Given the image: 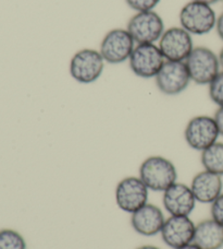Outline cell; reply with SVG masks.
Here are the masks:
<instances>
[{
    "instance_id": "obj_14",
    "label": "cell",
    "mask_w": 223,
    "mask_h": 249,
    "mask_svg": "<svg viewBox=\"0 0 223 249\" xmlns=\"http://www.w3.org/2000/svg\"><path fill=\"white\" fill-rule=\"evenodd\" d=\"M166 220L161 209L151 203H146L131 214L133 230L147 237L161 233Z\"/></svg>"
},
{
    "instance_id": "obj_13",
    "label": "cell",
    "mask_w": 223,
    "mask_h": 249,
    "mask_svg": "<svg viewBox=\"0 0 223 249\" xmlns=\"http://www.w3.org/2000/svg\"><path fill=\"white\" fill-rule=\"evenodd\" d=\"M196 198L191 186L182 183L173 184L163 191L162 203L170 215L190 216L196 207Z\"/></svg>"
},
{
    "instance_id": "obj_9",
    "label": "cell",
    "mask_w": 223,
    "mask_h": 249,
    "mask_svg": "<svg viewBox=\"0 0 223 249\" xmlns=\"http://www.w3.org/2000/svg\"><path fill=\"white\" fill-rule=\"evenodd\" d=\"M149 189L140 176H128L119 181L115 188V202L122 211L134 213L148 203Z\"/></svg>"
},
{
    "instance_id": "obj_23",
    "label": "cell",
    "mask_w": 223,
    "mask_h": 249,
    "mask_svg": "<svg viewBox=\"0 0 223 249\" xmlns=\"http://www.w3.org/2000/svg\"><path fill=\"white\" fill-rule=\"evenodd\" d=\"M216 30L218 36L220 37L221 41H223V12L217 18V23H216Z\"/></svg>"
},
{
    "instance_id": "obj_18",
    "label": "cell",
    "mask_w": 223,
    "mask_h": 249,
    "mask_svg": "<svg viewBox=\"0 0 223 249\" xmlns=\"http://www.w3.org/2000/svg\"><path fill=\"white\" fill-rule=\"evenodd\" d=\"M0 249H26V242L16 231H0Z\"/></svg>"
},
{
    "instance_id": "obj_16",
    "label": "cell",
    "mask_w": 223,
    "mask_h": 249,
    "mask_svg": "<svg viewBox=\"0 0 223 249\" xmlns=\"http://www.w3.org/2000/svg\"><path fill=\"white\" fill-rule=\"evenodd\" d=\"M202 249H221L223 247V226L215 220H204L196 224L194 242Z\"/></svg>"
},
{
    "instance_id": "obj_12",
    "label": "cell",
    "mask_w": 223,
    "mask_h": 249,
    "mask_svg": "<svg viewBox=\"0 0 223 249\" xmlns=\"http://www.w3.org/2000/svg\"><path fill=\"white\" fill-rule=\"evenodd\" d=\"M196 224L186 215H170L164 222L161 237L167 246L172 249L184 247L194 242Z\"/></svg>"
},
{
    "instance_id": "obj_19",
    "label": "cell",
    "mask_w": 223,
    "mask_h": 249,
    "mask_svg": "<svg viewBox=\"0 0 223 249\" xmlns=\"http://www.w3.org/2000/svg\"><path fill=\"white\" fill-rule=\"evenodd\" d=\"M208 93L210 100L218 105V107L223 106V70L208 86Z\"/></svg>"
},
{
    "instance_id": "obj_6",
    "label": "cell",
    "mask_w": 223,
    "mask_h": 249,
    "mask_svg": "<svg viewBox=\"0 0 223 249\" xmlns=\"http://www.w3.org/2000/svg\"><path fill=\"white\" fill-rule=\"evenodd\" d=\"M166 59L156 44H137L128 59L133 73L143 79L155 78Z\"/></svg>"
},
{
    "instance_id": "obj_15",
    "label": "cell",
    "mask_w": 223,
    "mask_h": 249,
    "mask_svg": "<svg viewBox=\"0 0 223 249\" xmlns=\"http://www.w3.org/2000/svg\"><path fill=\"white\" fill-rule=\"evenodd\" d=\"M191 189L196 201L205 204H211L223 193L222 176L204 170L194 176Z\"/></svg>"
},
{
    "instance_id": "obj_21",
    "label": "cell",
    "mask_w": 223,
    "mask_h": 249,
    "mask_svg": "<svg viewBox=\"0 0 223 249\" xmlns=\"http://www.w3.org/2000/svg\"><path fill=\"white\" fill-rule=\"evenodd\" d=\"M210 214L212 220L223 226V193L211 203Z\"/></svg>"
},
{
    "instance_id": "obj_3",
    "label": "cell",
    "mask_w": 223,
    "mask_h": 249,
    "mask_svg": "<svg viewBox=\"0 0 223 249\" xmlns=\"http://www.w3.org/2000/svg\"><path fill=\"white\" fill-rule=\"evenodd\" d=\"M217 15L209 4L191 1L181 9L180 24L191 35H206L216 29Z\"/></svg>"
},
{
    "instance_id": "obj_17",
    "label": "cell",
    "mask_w": 223,
    "mask_h": 249,
    "mask_svg": "<svg viewBox=\"0 0 223 249\" xmlns=\"http://www.w3.org/2000/svg\"><path fill=\"white\" fill-rule=\"evenodd\" d=\"M204 170L223 176V142L216 143L204 150L200 155Z\"/></svg>"
},
{
    "instance_id": "obj_2",
    "label": "cell",
    "mask_w": 223,
    "mask_h": 249,
    "mask_svg": "<svg viewBox=\"0 0 223 249\" xmlns=\"http://www.w3.org/2000/svg\"><path fill=\"white\" fill-rule=\"evenodd\" d=\"M185 64L191 80L199 86H209L220 72L219 56L208 47H194Z\"/></svg>"
},
{
    "instance_id": "obj_1",
    "label": "cell",
    "mask_w": 223,
    "mask_h": 249,
    "mask_svg": "<svg viewBox=\"0 0 223 249\" xmlns=\"http://www.w3.org/2000/svg\"><path fill=\"white\" fill-rule=\"evenodd\" d=\"M140 178L149 190L163 193L176 183L177 171L169 159L161 155H151L141 164Z\"/></svg>"
},
{
    "instance_id": "obj_7",
    "label": "cell",
    "mask_w": 223,
    "mask_h": 249,
    "mask_svg": "<svg viewBox=\"0 0 223 249\" xmlns=\"http://www.w3.org/2000/svg\"><path fill=\"white\" fill-rule=\"evenodd\" d=\"M135 46V41L127 29H113L102 38L99 52L106 62L118 65L130 59Z\"/></svg>"
},
{
    "instance_id": "obj_4",
    "label": "cell",
    "mask_w": 223,
    "mask_h": 249,
    "mask_svg": "<svg viewBox=\"0 0 223 249\" xmlns=\"http://www.w3.org/2000/svg\"><path fill=\"white\" fill-rule=\"evenodd\" d=\"M106 61L99 51L84 48L75 53L70 61V74L82 84L96 82L101 77Z\"/></svg>"
},
{
    "instance_id": "obj_22",
    "label": "cell",
    "mask_w": 223,
    "mask_h": 249,
    "mask_svg": "<svg viewBox=\"0 0 223 249\" xmlns=\"http://www.w3.org/2000/svg\"><path fill=\"white\" fill-rule=\"evenodd\" d=\"M213 118H215L217 127L219 129L220 136H223V106L218 107L215 115H213Z\"/></svg>"
},
{
    "instance_id": "obj_10",
    "label": "cell",
    "mask_w": 223,
    "mask_h": 249,
    "mask_svg": "<svg viewBox=\"0 0 223 249\" xmlns=\"http://www.w3.org/2000/svg\"><path fill=\"white\" fill-rule=\"evenodd\" d=\"M158 46L164 59L169 61H185L194 50L191 34L182 26H172L164 31Z\"/></svg>"
},
{
    "instance_id": "obj_28",
    "label": "cell",
    "mask_w": 223,
    "mask_h": 249,
    "mask_svg": "<svg viewBox=\"0 0 223 249\" xmlns=\"http://www.w3.org/2000/svg\"><path fill=\"white\" fill-rule=\"evenodd\" d=\"M220 1H221V2H222V4H223V0H220Z\"/></svg>"
},
{
    "instance_id": "obj_11",
    "label": "cell",
    "mask_w": 223,
    "mask_h": 249,
    "mask_svg": "<svg viewBox=\"0 0 223 249\" xmlns=\"http://www.w3.org/2000/svg\"><path fill=\"white\" fill-rule=\"evenodd\" d=\"M155 79L159 91L169 96L181 94L191 81L185 61L166 60Z\"/></svg>"
},
{
    "instance_id": "obj_5",
    "label": "cell",
    "mask_w": 223,
    "mask_h": 249,
    "mask_svg": "<svg viewBox=\"0 0 223 249\" xmlns=\"http://www.w3.org/2000/svg\"><path fill=\"white\" fill-rule=\"evenodd\" d=\"M127 30L137 44L159 42L166 31L162 18L154 10L136 12L127 22Z\"/></svg>"
},
{
    "instance_id": "obj_26",
    "label": "cell",
    "mask_w": 223,
    "mask_h": 249,
    "mask_svg": "<svg viewBox=\"0 0 223 249\" xmlns=\"http://www.w3.org/2000/svg\"><path fill=\"white\" fill-rule=\"evenodd\" d=\"M136 249H161V248L156 247V246H153V245H144V246H141V247H138Z\"/></svg>"
},
{
    "instance_id": "obj_20",
    "label": "cell",
    "mask_w": 223,
    "mask_h": 249,
    "mask_svg": "<svg viewBox=\"0 0 223 249\" xmlns=\"http://www.w3.org/2000/svg\"><path fill=\"white\" fill-rule=\"evenodd\" d=\"M127 6L136 12L151 11L158 6L160 0H126Z\"/></svg>"
},
{
    "instance_id": "obj_24",
    "label": "cell",
    "mask_w": 223,
    "mask_h": 249,
    "mask_svg": "<svg viewBox=\"0 0 223 249\" xmlns=\"http://www.w3.org/2000/svg\"><path fill=\"white\" fill-rule=\"evenodd\" d=\"M177 249H202V248L196 245L195 243H191V244H189V245H186L184 247H181V248H177Z\"/></svg>"
},
{
    "instance_id": "obj_25",
    "label": "cell",
    "mask_w": 223,
    "mask_h": 249,
    "mask_svg": "<svg viewBox=\"0 0 223 249\" xmlns=\"http://www.w3.org/2000/svg\"><path fill=\"white\" fill-rule=\"evenodd\" d=\"M194 1L203 2V3H206V4H209V6H211V4L216 3V2H218V1H220V0H194Z\"/></svg>"
},
{
    "instance_id": "obj_8",
    "label": "cell",
    "mask_w": 223,
    "mask_h": 249,
    "mask_svg": "<svg viewBox=\"0 0 223 249\" xmlns=\"http://www.w3.org/2000/svg\"><path fill=\"white\" fill-rule=\"evenodd\" d=\"M220 137L215 118L207 115L195 116L187 123L184 138L190 148L203 152L209 146L216 143Z\"/></svg>"
},
{
    "instance_id": "obj_27",
    "label": "cell",
    "mask_w": 223,
    "mask_h": 249,
    "mask_svg": "<svg viewBox=\"0 0 223 249\" xmlns=\"http://www.w3.org/2000/svg\"><path fill=\"white\" fill-rule=\"evenodd\" d=\"M219 60H220V66H221V68L223 69V47L221 48V51H220V53H219Z\"/></svg>"
}]
</instances>
